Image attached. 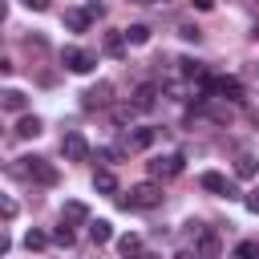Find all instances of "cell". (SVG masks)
I'll use <instances>...</instances> for the list:
<instances>
[{
    "label": "cell",
    "mask_w": 259,
    "mask_h": 259,
    "mask_svg": "<svg viewBox=\"0 0 259 259\" xmlns=\"http://www.w3.org/2000/svg\"><path fill=\"white\" fill-rule=\"evenodd\" d=\"M16 210H20V206H16L8 194H0V219H16Z\"/></svg>",
    "instance_id": "27"
},
{
    "label": "cell",
    "mask_w": 259,
    "mask_h": 259,
    "mask_svg": "<svg viewBox=\"0 0 259 259\" xmlns=\"http://www.w3.org/2000/svg\"><path fill=\"white\" fill-rule=\"evenodd\" d=\"M255 12H259V0H255Z\"/></svg>",
    "instance_id": "36"
},
{
    "label": "cell",
    "mask_w": 259,
    "mask_h": 259,
    "mask_svg": "<svg viewBox=\"0 0 259 259\" xmlns=\"http://www.w3.org/2000/svg\"><path fill=\"white\" fill-rule=\"evenodd\" d=\"M117 251H121L125 259H138V255H142V235H121V239H117Z\"/></svg>",
    "instance_id": "15"
},
{
    "label": "cell",
    "mask_w": 259,
    "mask_h": 259,
    "mask_svg": "<svg viewBox=\"0 0 259 259\" xmlns=\"http://www.w3.org/2000/svg\"><path fill=\"white\" fill-rule=\"evenodd\" d=\"M174 259H198V255H194V251H178Z\"/></svg>",
    "instance_id": "34"
},
{
    "label": "cell",
    "mask_w": 259,
    "mask_h": 259,
    "mask_svg": "<svg viewBox=\"0 0 259 259\" xmlns=\"http://www.w3.org/2000/svg\"><path fill=\"white\" fill-rule=\"evenodd\" d=\"M178 36H182V40H198V36H202V32H198V28H194V24H178Z\"/></svg>",
    "instance_id": "28"
},
{
    "label": "cell",
    "mask_w": 259,
    "mask_h": 259,
    "mask_svg": "<svg viewBox=\"0 0 259 259\" xmlns=\"http://www.w3.org/2000/svg\"><path fill=\"white\" fill-rule=\"evenodd\" d=\"M150 174H154V178H174V174H182V154L154 158V162H150Z\"/></svg>",
    "instance_id": "6"
},
{
    "label": "cell",
    "mask_w": 259,
    "mask_h": 259,
    "mask_svg": "<svg viewBox=\"0 0 259 259\" xmlns=\"http://www.w3.org/2000/svg\"><path fill=\"white\" fill-rule=\"evenodd\" d=\"M20 166H16V174L20 178H32V182H40V186H57V166L53 162H45V158H16Z\"/></svg>",
    "instance_id": "1"
},
{
    "label": "cell",
    "mask_w": 259,
    "mask_h": 259,
    "mask_svg": "<svg viewBox=\"0 0 259 259\" xmlns=\"http://www.w3.org/2000/svg\"><path fill=\"white\" fill-rule=\"evenodd\" d=\"M24 105H28V97H24L20 89H0V109H8V113H24Z\"/></svg>",
    "instance_id": "12"
},
{
    "label": "cell",
    "mask_w": 259,
    "mask_h": 259,
    "mask_svg": "<svg viewBox=\"0 0 259 259\" xmlns=\"http://www.w3.org/2000/svg\"><path fill=\"white\" fill-rule=\"evenodd\" d=\"M125 202H130V210H154V206H162V186L158 182H138L125 194Z\"/></svg>",
    "instance_id": "2"
},
{
    "label": "cell",
    "mask_w": 259,
    "mask_h": 259,
    "mask_svg": "<svg viewBox=\"0 0 259 259\" xmlns=\"http://www.w3.org/2000/svg\"><path fill=\"white\" fill-rule=\"evenodd\" d=\"M178 65H182V77H194V81H198V77L206 73V69L198 65V61H178Z\"/></svg>",
    "instance_id": "26"
},
{
    "label": "cell",
    "mask_w": 259,
    "mask_h": 259,
    "mask_svg": "<svg viewBox=\"0 0 259 259\" xmlns=\"http://www.w3.org/2000/svg\"><path fill=\"white\" fill-rule=\"evenodd\" d=\"M49 243H57V247H73V227H65V223H61V227L49 235Z\"/></svg>",
    "instance_id": "22"
},
{
    "label": "cell",
    "mask_w": 259,
    "mask_h": 259,
    "mask_svg": "<svg viewBox=\"0 0 259 259\" xmlns=\"http://www.w3.org/2000/svg\"><path fill=\"white\" fill-rule=\"evenodd\" d=\"M142 4H150V0H142Z\"/></svg>",
    "instance_id": "37"
},
{
    "label": "cell",
    "mask_w": 259,
    "mask_h": 259,
    "mask_svg": "<svg viewBox=\"0 0 259 259\" xmlns=\"http://www.w3.org/2000/svg\"><path fill=\"white\" fill-rule=\"evenodd\" d=\"M12 69H16V65H12V61H4V57H0V77H8V73H12Z\"/></svg>",
    "instance_id": "32"
},
{
    "label": "cell",
    "mask_w": 259,
    "mask_h": 259,
    "mask_svg": "<svg viewBox=\"0 0 259 259\" xmlns=\"http://www.w3.org/2000/svg\"><path fill=\"white\" fill-rule=\"evenodd\" d=\"M154 138H158V134H154L150 125H138V130H134V134H125L121 142H125V150H150V146H154Z\"/></svg>",
    "instance_id": "11"
},
{
    "label": "cell",
    "mask_w": 259,
    "mask_h": 259,
    "mask_svg": "<svg viewBox=\"0 0 259 259\" xmlns=\"http://www.w3.org/2000/svg\"><path fill=\"white\" fill-rule=\"evenodd\" d=\"M85 24H89L85 8H69V12H65V28H73V32H85Z\"/></svg>",
    "instance_id": "17"
},
{
    "label": "cell",
    "mask_w": 259,
    "mask_h": 259,
    "mask_svg": "<svg viewBox=\"0 0 259 259\" xmlns=\"http://www.w3.org/2000/svg\"><path fill=\"white\" fill-rule=\"evenodd\" d=\"M109 93H113V85H109V81H97V85H89V89L81 93V97H85L81 105H85V109H105V105H109Z\"/></svg>",
    "instance_id": "5"
},
{
    "label": "cell",
    "mask_w": 259,
    "mask_h": 259,
    "mask_svg": "<svg viewBox=\"0 0 259 259\" xmlns=\"http://www.w3.org/2000/svg\"><path fill=\"white\" fill-rule=\"evenodd\" d=\"M198 186H202V190H210V194H227V198H235V194H239V190H235L219 170H206V174L198 178Z\"/></svg>",
    "instance_id": "7"
},
{
    "label": "cell",
    "mask_w": 259,
    "mask_h": 259,
    "mask_svg": "<svg viewBox=\"0 0 259 259\" xmlns=\"http://www.w3.org/2000/svg\"><path fill=\"white\" fill-rule=\"evenodd\" d=\"M93 190H101V194H117V178H113L109 170H97V174H93Z\"/></svg>",
    "instance_id": "16"
},
{
    "label": "cell",
    "mask_w": 259,
    "mask_h": 259,
    "mask_svg": "<svg viewBox=\"0 0 259 259\" xmlns=\"http://www.w3.org/2000/svg\"><path fill=\"white\" fill-rule=\"evenodd\" d=\"M4 20H8V4L0 0V24H4Z\"/></svg>",
    "instance_id": "35"
},
{
    "label": "cell",
    "mask_w": 259,
    "mask_h": 259,
    "mask_svg": "<svg viewBox=\"0 0 259 259\" xmlns=\"http://www.w3.org/2000/svg\"><path fill=\"white\" fill-rule=\"evenodd\" d=\"M24 247H28V251H45V247H49V235H45V231H28V235H24Z\"/></svg>",
    "instance_id": "23"
},
{
    "label": "cell",
    "mask_w": 259,
    "mask_h": 259,
    "mask_svg": "<svg viewBox=\"0 0 259 259\" xmlns=\"http://www.w3.org/2000/svg\"><path fill=\"white\" fill-rule=\"evenodd\" d=\"M255 243H259V239H255Z\"/></svg>",
    "instance_id": "38"
},
{
    "label": "cell",
    "mask_w": 259,
    "mask_h": 259,
    "mask_svg": "<svg viewBox=\"0 0 259 259\" xmlns=\"http://www.w3.org/2000/svg\"><path fill=\"white\" fill-rule=\"evenodd\" d=\"M235 174H239V178H255V174H259V162H255L251 154H243V158L235 162Z\"/></svg>",
    "instance_id": "21"
},
{
    "label": "cell",
    "mask_w": 259,
    "mask_h": 259,
    "mask_svg": "<svg viewBox=\"0 0 259 259\" xmlns=\"http://www.w3.org/2000/svg\"><path fill=\"white\" fill-rule=\"evenodd\" d=\"M243 202H247V210H251V214H259V190H251Z\"/></svg>",
    "instance_id": "29"
},
{
    "label": "cell",
    "mask_w": 259,
    "mask_h": 259,
    "mask_svg": "<svg viewBox=\"0 0 259 259\" xmlns=\"http://www.w3.org/2000/svg\"><path fill=\"white\" fill-rule=\"evenodd\" d=\"M194 255L198 259H214L219 255V235L214 231H198L194 235Z\"/></svg>",
    "instance_id": "9"
},
{
    "label": "cell",
    "mask_w": 259,
    "mask_h": 259,
    "mask_svg": "<svg viewBox=\"0 0 259 259\" xmlns=\"http://www.w3.org/2000/svg\"><path fill=\"white\" fill-rule=\"evenodd\" d=\"M89 239L101 247V243H109L113 239V223L109 219H89Z\"/></svg>",
    "instance_id": "14"
},
{
    "label": "cell",
    "mask_w": 259,
    "mask_h": 259,
    "mask_svg": "<svg viewBox=\"0 0 259 259\" xmlns=\"http://www.w3.org/2000/svg\"><path fill=\"white\" fill-rule=\"evenodd\" d=\"M8 247H12V243H8V235L0 231V255H8Z\"/></svg>",
    "instance_id": "33"
},
{
    "label": "cell",
    "mask_w": 259,
    "mask_h": 259,
    "mask_svg": "<svg viewBox=\"0 0 259 259\" xmlns=\"http://www.w3.org/2000/svg\"><path fill=\"white\" fill-rule=\"evenodd\" d=\"M154 97H158V89H154V85H142V89L134 93V101H130L134 113H150V109H154Z\"/></svg>",
    "instance_id": "13"
},
{
    "label": "cell",
    "mask_w": 259,
    "mask_h": 259,
    "mask_svg": "<svg viewBox=\"0 0 259 259\" xmlns=\"http://www.w3.org/2000/svg\"><path fill=\"white\" fill-rule=\"evenodd\" d=\"M61 65H65L69 73H93L97 53H89V49H81V45H65V49H61Z\"/></svg>",
    "instance_id": "3"
},
{
    "label": "cell",
    "mask_w": 259,
    "mask_h": 259,
    "mask_svg": "<svg viewBox=\"0 0 259 259\" xmlns=\"http://www.w3.org/2000/svg\"><path fill=\"white\" fill-rule=\"evenodd\" d=\"M109 117H113V125H125V121L134 117V105H113V113H109Z\"/></svg>",
    "instance_id": "24"
},
{
    "label": "cell",
    "mask_w": 259,
    "mask_h": 259,
    "mask_svg": "<svg viewBox=\"0 0 259 259\" xmlns=\"http://www.w3.org/2000/svg\"><path fill=\"white\" fill-rule=\"evenodd\" d=\"M24 8H32V12H45V8H49V0H24Z\"/></svg>",
    "instance_id": "30"
},
{
    "label": "cell",
    "mask_w": 259,
    "mask_h": 259,
    "mask_svg": "<svg viewBox=\"0 0 259 259\" xmlns=\"http://www.w3.org/2000/svg\"><path fill=\"white\" fill-rule=\"evenodd\" d=\"M36 134H40V117H20V121H16V138L28 142V138H36Z\"/></svg>",
    "instance_id": "19"
},
{
    "label": "cell",
    "mask_w": 259,
    "mask_h": 259,
    "mask_svg": "<svg viewBox=\"0 0 259 259\" xmlns=\"http://www.w3.org/2000/svg\"><path fill=\"white\" fill-rule=\"evenodd\" d=\"M61 223H65V227H85V223H89V206L77 202V198H69V202L61 206Z\"/></svg>",
    "instance_id": "8"
},
{
    "label": "cell",
    "mask_w": 259,
    "mask_h": 259,
    "mask_svg": "<svg viewBox=\"0 0 259 259\" xmlns=\"http://www.w3.org/2000/svg\"><path fill=\"white\" fill-rule=\"evenodd\" d=\"M190 4H194L198 12H210V8H214V0H190Z\"/></svg>",
    "instance_id": "31"
},
{
    "label": "cell",
    "mask_w": 259,
    "mask_h": 259,
    "mask_svg": "<svg viewBox=\"0 0 259 259\" xmlns=\"http://www.w3.org/2000/svg\"><path fill=\"white\" fill-rule=\"evenodd\" d=\"M61 154H65V162H85V158H89V142H85L77 130H69V134L61 138Z\"/></svg>",
    "instance_id": "4"
},
{
    "label": "cell",
    "mask_w": 259,
    "mask_h": 259,
    "mask_svg": "<svg viewBox=\"0 0 259 259\" xmlns=\"http://www.w3.org/2000/svg\"><path fill=\"white\" fill-rule=\"evenodd\" d=\"M214 93L227 101H243V81L239 77H214Z\"/></svg>",
    "instance_id": "10"
},
{
    "label": "cell",
    "mask_w": 259,
    "mask_h": 259,
    "mask_svg": "<svg viewBox=\"0 0 259 259\" xmlns=\"http://www.w3.org/2000/svg\"><path fill=\"white\" fill-rule=\"evenodd\" d=\"M235 259H259V243H239L235 247Z\"/></svg>",
    "instance_id": "25"
},
{
    "label": "cell",
    "mask_w": 259,
    "mask_h": 259,
    "mask_svg": "<svg viewBox=\"0 0 259 259\" xmlns=\"http://www.w3.org/2000/svg\"><path fill=\"white\" fill-rule=\"evenodd\" d=\"M105 53L109 57H125V36L121 32H105Z\"/></svg>",
    "instance_id": "20"
},
{
    "label": "cell",
    "mask_w": 259,
    "mask_h": 259,
    "mask_svg": "<svg viewBox=\"0 0 259 259\" xmlns=\"http://www.w3.org/2000/svg\"><path fill=\"white\" fill-rule=\"evenodd\" d=\"M121 36H125V45H146L150 40V28L146 24H130V28H121Z\"/></svg>",
    "instance_id": "18"
}]
</instances>
